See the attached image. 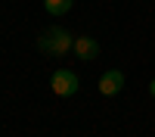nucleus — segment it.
Returning a JSON list of instances; mask_svg holds the SVG:
<instances>
[{
	"instance_id": "f257e3e1",
	"label": "nucleus",
	"mask_w": 155,
	"mask_h": 137,
	"mask_svg": "<svg viewBox=\"0 0 155 137\" xmlns=\"http://www.w3.org/2000/svg\"><path fill=\"white\" fill-rule=\"evenodd\" d=\"M37 50L47 56H62L68 53V50H74V37L62 28V25H50V28L37 37Z\"/></svg>"
},
{
	"instance_id": "f03ea898",
	"label": "nucleus",
	"mask_w": 155,
	"mask_h": 137,
	"mask_svg": "<svg viewBox=\"0 0 155 137\" xmlns=\"http://www.w3.org/2000/svg\"><path fill=\"white\" fill-rule=\"evenodd\" d=\"M50 87H53V94L62 97V100H68L78 94V87H81V78L71 72V69H56L53 72V78H50Z\"/></svg>"
},
{
	"instance_id": "7ed1b4c3",
	"label": "nucleus",
	"mask_w": 155,
	"mask_h": 137,
	"mask_svg": "<svg viewBox=\"0 0 155 137\" xmlns=\"http://www.w3.org/2000/svg\"><path fill=\"white\" fill-rule=\"evenodd\" d=\"M96 87H99L102 97H115V94H121V91H124V72H121V69H109V72H102Z\"/></svg>"
},
{
	"instance_id": "20e7f679",
	"label": "nucleus",
	"mask_w": 155,
	"mask_h": 137,
	"mask_svg": "<svg viewBox=\"0 0 155 137\" xmlns=\"http://www.w3.org/2000/svg\"><path fill=\"white\" fill-rule=\"evenodd\" d=\"M74 56L78 59H96L99 56V44L93 41V37H78V41H74Z\"/></svg>"
},
{
	"instance_id": "39448f33",
	"label": "nucleus",
	"mask_w": 155,
	"mask_h": 137,
	"mask_svg": "<svg viewBox=\"0 0 155 137\" xmlns=\"http://www.w3.org/2000/svg\"><path fill=\"white\" fill-rule=\"evenodd\" d=\"M74 0H44V9L50 12V16H65V12L71 9Z\"/></svg>"
},
{
	"instance_id": "423d86ee",
	"label": "nucleus",
	"mask_w": 155,
	"mask_h": 137,
	"mask_svg": "<svg viewBox=\"0 0 155 137\" xmlns=\"http://www.w3.org/2000/svg\"><path fill=\"white\" fill-rule=\"evenodd\" d=\"M149 94H152V97H155V78H152V81H149Z\"/></svg>"
}]
</instances>
